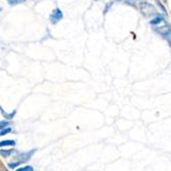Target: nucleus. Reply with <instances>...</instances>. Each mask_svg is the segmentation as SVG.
Masks as SVG:
<instances>
[{"label":"nucleus","mask_w":171,"mask_h":171,"mask_svg":"<svg viewBox=\"0 0 171 171\" xmlns=\"http://www.w3.org/2000/svg\"><path fill=\"white\" fill-rule=\"evenodd\" d=\"M161 23H165V20H164V17L161 16H156L153 20L150 21V24H151V25H153V26L159 25V24H161Z\"/></svg>","instance_id":"obj_5"},{"label":"nucleus","mask_w":171,"mask_h":171,"mask_svg":"<svg viewBox=\"0 0 171 171\" xmlns=\"http://www.w3.org/2000/svg\"><path fill=\"white\" fill-rule=\"evenodd\" d=\"M16 146V141H12V139H6V141H0V146L3 148V146Z\"/></svg>","instance_id":"obj_7"},{"label":"nucleus","mask_w":171,"mask_h":171,"mask_svg":"<svg viewBox=\"0 0 171 171\" xmlns=\"http://www.w3.org/2000/svg\"><path fill=\"white\" fill-rule=\"evenodd\" d=\"M129 1H130V0H129Z\"/></svg>","instance_id":"obj_18"},{"label":"nucleus","mask_w":171,"mask_h":171,"mask_svg":"<svg viewBox=\"0 0 171 171\" xmlns=\"http://www.w3.org/2000/svg\"><path fill=\"white\" fill-rule=\"evenodd\" d=\"M35 151H36V150H31L30 152H26V153H20V154H17V156L16 157V159H17V161H20L21 163H25L28 160L31 159V157L33 156Z\"/></svg>","instance_id":"obj_3"},{"label":"nucleus","mask_w":171,"mask_h":171,"mask_svg":"<svg viewBox=\"0 0 171 171\" xmlns=\"http://www.w3.org/2000/svg\"><path fill=\"white\" fill-rule=\"evenodd\" d=\"M141 12L144 16H151V15H155L156 9L154 8V6L149 4L148 2H142V3H141Z\"/></svg>","instance_id":"obj_1"},{"label":"nucleus","mask_w":171,"mask_h":171,"mask_svg":"<svg viewBox=\"0 0 171 171\" xmlns=\"http://www.w3.org/2000/svg\"><path fill=\"white\" fill-rule=\"evenodd\" d=\"M112 4H113V2H109V3H108V4H107V6H106V8H104V13H107L108 12V9H109V7H110V6H112Z\"/></svg>","instance_id":"obj_16"},{"label":"nucleus","mask_w":171,"mask_h":171,"mask_svg":"<svg viewBox=\"0 0 171 171\" xmlns=\"http://www.w3.org/2000/svg\"><path fill=\"white\" fill-rule=\"evenodd\" d=\"M0 110H1V114L4 116V118H6V119H8V120H10V119H12L13 117H15V115H16V111L15 110L13 112H12V113H6V112H4L3 111V109L2 108H0Z\"/></svg>","instance_id":"obj_6"},{"label":"nucleus","mask_w":171,"mask_h":171,"mask_svg":"<svg viewBox=\"0 0 171 171\" xmlns=\"http://www.w3.org/2000/svg\"><path fill=\"white\" fill-rule=\"evenodd\" d=\"M17 171H33L34 168L32 166H25V167H21V168H17Z\"/></svg>","instance_id":"obj_12"},{"label":"nucleus","mask_w":171,"mask_h":171,"mask_svg":"<svg viewBox=\"0 0 171 171\" xmlns=\"http://www.w3.org/2000/svg\"><path fill=\"white\" fill-rule=\"evenodd\" d=\"M156 3H157V4H158V6H159V7L162 9V12H164L166 13V8H165V6H164V5L162 4L161 0H156Z\"/></svg>","instance_id":"obj_14"},{"label":"nucleus","mask_w":171,"mask_h":171,"mask_svg":"<svg viewBox=\"0 0 171 171\" xmlns=\"http://www.w3.org/2000/svg\"><path fill=\"white\" fill-rule=\"evenodd\" d=\"M21 164H22V163H21L20 161H16V162H12V163H9L8 164V168L9 169H15L16 168V167H17V166H20L21 165Z\"/></svg>","instance_id":"obj_10"},{"label":"nucleus","mask_w":171,"mask_h":171,"mask_svg":"<svg viewBox=\"0 0 171 171\" xmlns=\"http://www.w3.org/2000/svg\"><path fill=\"white\" fill-rule=\"evenodd\" d=\"M15 152V150H1L0 151V154H1L2 157H4V158H6V157H8L9 155H12V153Z\"/></svg>","instance_id":"obj_8"},{"label":"nucleus","mask_w":171,"mask_h":171,"mask_svg":"<svg viewBox=\"0 0 171 171\" xmlns=\"http://www.w3.org/2000/svg\"><path fill=\"white\" fill-rule=\"evenodd\" d=\"M9 132H12V128H10V127H5V128L1 129V131H0V135L3 136V135L7 134V133H9Z\"/></svg>","instance_id":"obj_11"},{"label":"nucleus","mask_w":171,"mask_h":171,"mask_svg":"<svg viewBox=\"0 0 171 171\" xmlns=\"http://www.w3.org/2000/svg\"><path fill=\"white\" fill-rule=\"evenodd\" d=\"M163 1H164V2H165V3H166V2H167V0H163Z\"/></svg>","instance_id":"obj_17"},{"label":"nucleus","mask_w":171,"mask_h":171,"mask_svg":"<svg viewBox=\"0 0 171 171\" xmlns=\"http://www.w3.org/2000/svg\"><path fill=\"white\" fill-rule=\"evenodd\" d=\"M154 30H155V32H157L159 35H161V36H163L164 38H165L167 36V34H168L171 31V28L165 23V24H164V26L156 27V28H154Z\"/></svg>","instance_id":"obj_4"},{"label":"nucleus","mask_w":171,"mask_h":171,"mask_svg":"<svg viewBox=\"0 0 171 171\" xmlns=\"http://www.w3.org/2000/svg\"><path fill=\"white\" fill-rule=\"evenodd\" d=\"M62 16H64V15H62V9L55 8L54 10H52V13L49 16L50 23L51 24H57V23H58L62 19Z\"/></svg>","instance_id":"obj_2"},{"label":"nucleus","mask_w":171,"mask_h":171,"mask_svg":"<svg viewBox=\"0 0 171 171\" xmlns=\"http://www.w3.org/2000/svg\"><path fill=\"white\" fill-rule=\"evenodd\" d=\"M165 39L167 40V42H168V44H169V46L171 47V31L170 32L167 34V36L165 37Z\"/></svg>","instance_id":"obj_15"},{"label":"nucleus","mask_w":171,"mask_h":171,"mask_svg":"<svg viewBox=\"0 0 171 171\" xmlns=\"http://www.w3.org/2000/svg\"><path fill=\"white\" fill-rule=\"evenodd\" d=\"M10 125V123L8 121H6V120H2L1 122H0V128L3 129V128H5V127H8Z\"/></svg>","instance_id":"obj_13"},{"label":"nucleus","mask_w":171,"mask_h":171,"mask_svg":"<svg viewBox=\"0 0 171 171\" xmlns=\"http://www.w3.org/2000/svg\"><path fill=\"white\" fill-rule=\"evenodd\" d=\"M8 2L9 5H16V4H21V3L26 2V0H6Z\"/></svg>","instance_id":"obj_9"}]
</instances>
